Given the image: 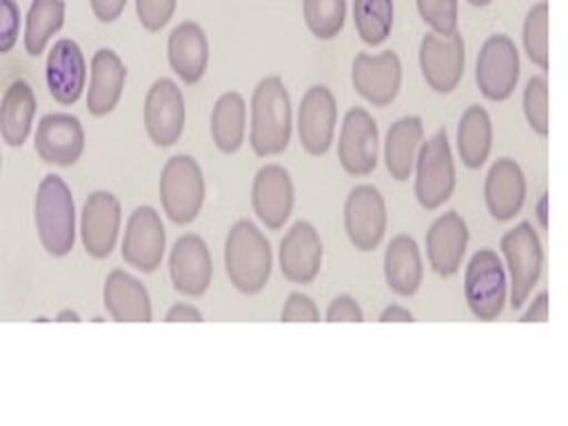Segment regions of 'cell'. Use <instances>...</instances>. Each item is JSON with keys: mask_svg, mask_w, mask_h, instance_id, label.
<instances>
[{"mask_svg": "<svg viewBox=\"0 0 568 426\" xmlns=\"http://www.w3.org/2000/svg\"><path fill=\"white\" fill-rule=\"evenodd\" d=\"M293 131V109L280 75L257 82L251 98V149L255 155H277L286 151Z\"/></svg>", "mask_w": 568, "mask_h": 426, "instance_id": "1", "label": "cell"}, {"mask_svg": "<svg viewBox=\"0 0 568 426\" xmlns=\"http://www.w3.org/2000/svg\"><path fill=\"white\" fill-rule=\"evenodd\" d=\"M224 266L235 291L257 295L273 271V251L266 235L251 222L237 220L224 244Z\"/></svg>", "mask_w": 568, "mask_h": 426, "instance_id": "2", "label": "cell"}, {"mask_svg": "<svg viewBox=\"0 0 568 426\" xmlns=\"http://www.w3.org/2000/svg\"><path fill=\"white\" fill-rule=\"evenodd\" d=\"M33 217L42 248L53 257L69 255L75 244V204L60 175L49 173L38 184Z\"/></svg>", "mask_w": 568, "mask_h": 426, "instance_id": "3", "label": "cell"}, {"mask_svg": "<svg viewBox=\"0 0 568 426\" xmlns=\"http://www.w3.org/2000/svg\"><path fill=\"white\" fill-rule=\"evenodd\" d=\"M206 186L200 164L186 155L178 153L166 160L160 173V204L173 224H191L204 204Z\"/></svg>", "mask_w": 568, "mask_h": 426, "instance_id": "4", "label": "cell"}, {"mask_svg": "<svg viewBox=\"0 0 568 426\" xmlns=\"http://www.w3.org/2000/svg\"><path fill=\"white\" fill-rule=\"evenodd\" d=\"M455 189V162L446 129L422 142L415 160V197L422 209L435 211L450 200Z\"/></svg>", "mask_w": 568, "mask_h": 426, "instance_id": "5", "label": "cell"}, {"mask_svg": "<svg viewBox=\"0 0 568 426\" xmlns=\"http://www.w3.org/2000/svg\"><path fill=\"white\" fill-rule=\"evenodd\" d=\"M499 248L510 271V306L519 308L539 282L544 248L530 222H519L501 235Z\"/></svg>", "mask_w": 568, "mask_h": 426, "instance_id": "6", "label": "cell"}, {"mask_svg": "<svg viewBox=\"0 0 568 426\" xmlns=\"http://www.w3.org/2000/svg\"><path fill=\"white\" fill-rule=\"evenodd\" d=\"M464 295L477 320L490 322L504 311L506 271L493 248H479L464 273Z\"/></svg>", "mask_w": 568, "mask_h": 426, "instance_id": "7", "label": "cell"}, {"mask_svg": "<svg viewBox=\"0 0 568 426\" xmlns=\"http://www.w3.org/2000/svg\"><path fill=\"white\" fill-rule=\"evenodd\" d=\"M519 80V53L515 42L504 36H490L475 62V82L484 98L493 102H504L513 95Z\"/></svg>", "mask_w": 568, "mask_h": 426, "instance_id": "8", "label": "cell"}, {"mask_svg": "<svg viewBox=\"0 0 568 426\" xmlns=\"http://www.w3.org/2000/svg\"><path fill=\"white\" fill-rule=\"evenodd\" d=\"M142 115L149 140L162 149L173 146L180 140L186 122V106L180 87L169 78L155 80L144 95Z\"/></svg>", "mask_w": 568, "mask_h": 426, "instance_id": "9", "label": "cell"}, {"mask_svg": "<svg viewBox=\"0 0 568 426\" xmlns=\"http://www.w3.org/2000/svg\"><path fill=\"white\" fill-rule=\"evenodd\" d=\"M464 38L453 33L430 31L419 42V69L426 84L435 93H450L464 75Z\"/></svg>", "mask_w": 568, "mask_h": 426, "instance_id": "10", "label": "cell"}, {"mask_svg": "<svg viewBox=\"0 0 568 426\" xmlns=\"http://www.w3.org/2000/svg\"><path fill=\"white\" fill-rule=\"evenodd\" d=\"M344 231L357 251H373L386 233V202L373 184H357L344 202Z\"/></svg>", "mask_w": 568, "mask_h": 426, "instance_id": "11", "label": "cell"}, {"mask_svg": "<svg viewBox=\"0 0 568 426\" xmlns=\"http://www.w3.org/2000/svg\"><path fill=\"white\" fill-rule=\"evenodd\" d=\"M337 158L348 175H368L377 166L379 133L377 122L366 109L353 106L346 111L337 140Z\"/></svg>", "mask_w": 568, "mask_h": 426, "instance_id": "12", "label": "cell"}, {"mask_svg": "<svg viewBox=\"0 0 568 426\" xmlns=\"http://www.w3.org/2000/svg\"><path fill=\"white\" fill-rule=\"evenodd\" d=\"M166 233L164 224L153 206H138L124 229L122 257L140 273H153L164 257Z\"/></svg>", "mask_w": 568, "mask_h": 426, "instance_id": "13", "label": "cell"}, {"mask_svg": "<svg viewBox=\"0 0 568 426\" xmlns=\"http://www.w3.org/2000/svg\"><path fill=\"white\" fill-rule=\"evenodd\" d=\"M351 80L359 98L373 106H388L402 87V62L395 51L357 53L351 67Z\"/></svg>", "mask_w": 568, "mask_h": 426, "instance_id": "14", "label": "cell"}, {"mask_svg": "<svg viewBox=\"0 0 568 426\" xmlns=\"http://www.w3.org/2000/svg\"><path fill=\"white\" fill-rule=\"evenodd\" d=\"M122 220V204L109 191H93L87 195L80 217V237L84 251L95 257L104 260L113 253Z\"/></svg>", "mask_w": 568, "mask_h": 426, "instance_id": "15", "label": "cell"}, {"mask_svg": "<svg viewBox=\"0 0 568 426\" xmlns=\"http://www.w3.org/2000/svg\"><path fill=\"white\" fill-rule=\"evenodd\" d=\"M337 102L326 84H313L297 109V135L306 153L324 155L335 135Z\"/></svg>", "mask_w": 568, "mask_h": 426, "instance_id": "16", "label": "cell"}, {"mask_svg": "<svg viewBox=\"0 0 568 426\" xmlns=\"http://www.w3.org/2000/svg\"><path fill=\"white\" fill-rule=\"evenodd\" d=\"M251 204L268 231H280L295 206V186L288 171L280 164L262 166L253 178Z\"/></svg>", "mask_w": 568, "mask_h": 426, "instance_id": "17", "label": "cell"}, {"mask_svg": "<svg viewBox=\"0 0 568 426\" xmlns=\"http://www.w3.org/2000/svg\"><path fill=\"white\" fill-rule=\"evenodd\" d=\"M169 277L178 293L186 297H200L209 291L213 277V260L206 242L186 233L178 237L169 255Z\"/></svg>", "mask_w": 568, "mask_h": 426, "instance_id": "18", "label": "cell"}, {"mask_svg": "<svg viewBox=\"0 0 568 426\" xmlns=\"http://www.w3.org/2000/svg\"><path fill=\"white\" fill-rule=\"evenodd\" d=\"M36 153L53 166H73L84 153V129L71 113H47L36 129Z\"/></svg>", "mask_w": 568, "mask_h": 426, "instance_id": "19", "label": "cell"}, {"mask_svg": "<svg viewBox=\"0 0 568 426\" xmlns=\"http://www.w3.org/2000/svg\"><path fill=\"white\" fill-rule=\"evenodd\" d=\"M322 240L317 229L300 220L295 222L280 242V271L293 284H311L322 266Z\"/></svg>", "mask_w": 568, "mask_h": 426, "instance_id": "20", "label": "cell"}, {"mask_svg": "<svg viewBox=\"0 0 568 426\" xmlns=\"http://www.w3.org/2000/svg\"><path fill=\"white\" fill-rule=\"evenodd\" d=\"M44 80L51 98L62 104H75L84 91L87 64L80 47L71 38H60L49 55L44 67Z\"/></svg>", "mask_w": 568, "mask_h": 426, "instance_id": "21", "label": "cell"}, {"mask_svg": "<svg viewBox=\"0 0 568 426\" xmlns=\"http://www.w3.org/2000/svg\"><path fill=\"white\" fill-rule=\"evenodd\" d=\"M468 244V226L457 211H446L433 220L426 231V255L430 268L439 277H450L459 271Z\"/></svg>", "mask_w": 568, "mask_h": 426, "instance_id": "22", "label": "cell"}, {"mask_svg": "<svg viewBox=\"0 0 568 426\" xmlns=\"http://www.w3.org/2000/svg\"><path fill=\"white\" fill-rule=\"evenodd\" d=\"M484 200L493 220H513L526 200V178L513 158H499L484 182Z\"/></svg>", "mask_w": 568, "mask_h": 426, "instance_id": "23", "label": "cell"}, {"mask_svg": "<svg viewBox=\"0 0 568 426\" xmlns=\"http://www.w3.org/2000/svg\"><path fill=\"white\" fill-rule=\"evenodd\" d=\"M166 60L184 84H197L209 67V38L197 22L178 24L166 40Z\"/></svg>", "mask_w": 568, "mask_h": 426, "instance_id": "24", "label": "cell"}, {"mask_svg": "<svg viewBox=\"0 0 568 426\" xmlns=\"http://www.w3.org/2000/svg\"><path fill=\"white\" fill-rule=\"evenodd\" d=\"M126 80V67L122 58L111 49H98L91 58V80L87 87V109L91 115L102 118L109 115L124 89Z\"/></svg>", "mask_w": 568, "mask_h": 426, "instance_id": "25", "label": "cell"}, {"mask_svg": "<svg viewBox=\"0 0 568 426\" xmlns=\"http://www.w3.org/2000/svg\"><path fill=\"white\" fill-rule=\"evenodd\" d=\"M102 300L106 313L115 322H151L153 317L149 291L122 268H113L106 275Z\"/></svg>", "mask_w": 568, "mask_h": 426, "instance_id": "26", "label": "cell"}, {"mask_svg": "<svg viewBox=\"0 0 568 426\" xmlns=\"http://www.w3.org/2000/svg\"><path fill=\"white\" fill-rule=\"evenodd\" d=\"M384 277L393 293L410 297L419 291L424 277V264L417 248V242L402 233L395 235L384 253Z\"/></svg>", "mask_w": 568, "mask_h": 426, "instance_id": "27", "label": "cell"}, {"mask_svg": "<svg viewBox=\"0 0 568 426\" xmlns=\"http://www.w3.org/2000/svg\"><path fill=\"white\" fill-rule=\"evenodd\" d=\"M424 142V124L417 115L399 118L390 124L384 142V162L397 182H404L410 178L419 146Z\"/></svg>", "mask_w": 568, "mask_h": 426, "instance_id": "28", "label": "cell"}, {"mask_svg": "<svg viewBox=\"0 0 568 426\" xmlns=\"http://www.w3.org/2000/svg\"><path fill=\"white\" fill-rule=\"evenodd\" d=\"M36 118V93L27 80H13L0 100V135L7 146H22Z\"/></svg>", "mask_w": 568, "mask_h": 426, "instance_id": "29", "label": "cell"}, {"mask_svg": "<svg viewBox=\"0 0 568 426\" xmlns=\"http://www.w3.org/2000/svg\"><path fill=\"white\" fill-rule=\"evenodd\" d=\"M493 146V122L484 106L470 104L457 124V151L468 169H479Z\"/></svg>", "mask_w": 568, "mask_h": 426, "instance_id": "30", "label": "cell"}, {"mask_svg": "<svg viewBox=\"0 0 568 426\" xmlns=\"http://www.w3.org/2000/svg\"><path fill=\"white\" fill-rule=\"evenodd\" d=\"M246 129V104L240 93L226 91L222 93L211 111V138L217 151L231 155L244 142Z\"/></svg>", "mask_w": 568, "mask_h": 426, "instance_id": "31", "label": "cell"}, {"mask_svg": "<svg viewBox=\"0 0 568 426\" xmlns=\"http://www.w3.org/2000/svg\"><path fill=\"white\" fill-rule=\"evenodd\" d=\"M64 0H31L24 20V51L38 58L64 24Z\"/></svg>", "mask_w": 568, "mask_h": 426, "instance_id": "32", "label": "cell"}, {"mask_svg": "<svg viewBox=\"0 0 568 426\" xmlns=\"http://www.w3.org/2000/svg\"><path fill=\"white\" fill-rule=\"evenodd\" d=\"M393 0H353V22L364 44H382L393 29Z\"/></svg>", "mask_w": 568, "mask_h": 426, "instance_id": "33", "label": "cell"}, {"mask_svg": "<svg viewBox=\"0 0 568 426\" xmlns=\"http://www.w3.org/2000/svg\"><path fill=\"white\" fill-rule=\"evenodd\" d=\"M304 22L317 40H333L346 20V0H302Z\"/></svg>", "mask_w": 568, "mask_h": 426, "instance_id": "34", "label": "cell"}, {"mask_svg": "<svg viewBox=\"0 0 568 426\" xmlns=\"http://www.w3.org/2000/svg\"><path fill=\"white\" fill-rule=\"evenodd\" d=\"M524 49L532 64L539 69L548 67V2H535L524 20Z\"/></svg>", "mask_w": 568, "mask_h": 426, "instance_id": "35", "label": "cell"}, {"mask_svg": "<svg viewBox=\"0 0 568 426\" xmlns=\"http://www.w3.org/2000/svg\"><path fill=\"white\" fill-rule=\"evenodd\" d=\"M524 113L528 126L546 138L548 135V84L544 75H532L524 89Z\"/></svg>", "mask_w": 568, "mask_h": 426, "instance_id": "36", "label": "cell"}, {"mask_svg": "<svg viewBox=\"0 0 568 426\" xmlns=\"http://www.w3.org/2000/svg\"><path fill=\"white\" fill-rule=\"evenodd\" d=\"M417 11L433 31H457V0H417Z\"/></svg>", "mask_w": 568, "mask_h": 426, "instance_id": "37", "label": "cell"}, {"mask_svg": "<svg viewBox=\"0 0 568 426\" xmlns=\"http://www.w3.org/2000/svg\"><path fill=\"white\" fill-rule=\"evenodd\" d=\"M175 4L178 0H135V13L146 31L158 33L173 18Z\"/></svg>", "mask_w": 568, "mask_h": 426, "instance_id": "38", "label": "cell"}, {"mask_svg": "<svg viewBox=\"0 0 568 426\" xmlns=\"http://www.w3.org/2000/svg\"><path fill=\"white\" fill-rule=\"evenodd\" d=\"M20 36V7L16 0H0V53H9Z\"/></svg>", "mask_w": 568, "mask_h": 426, "instance_id": "39", "label": "cell"}, {"mask_svg": "<svg viewBox=\"0 0 568 426\" xmlns=\"http://www.w3.org/2000/svg\"><path fill=\"white\" fill-rule=\"evenodd\" d=\"M280 322H320V311L308 295L295 291L286 297Z\"/></svg>", "mask_w": 568, "mask_h": 426, "instance_id": "40", "label": "cell"}, {"mask_svg": "<svg viewBox=\"0 0 568 426\" xmlns=\"http://www.w3.org/2000/svg\"><path fill=\"white\" fill-rule=\"evenodd\" d=\"M326 322H364V313L355 297L337 295L326 308Z\"/></svg>", "mask_w": 568, "mask_h": 426, "instance_id": "41", "label": "cell"}, {"mask_svg": "<svg viewBox=\"0 0 568 426\" xmlns=\"http://www.w3.org/2000/svg\"><path fill=\"white\" fill-rule=\"evenodd\" d=\"M89 4L100 22H115L124 11L126 0H89Z\"/></svg>", "mask_w": 568, "mask_h": 426, "instance_id": "42", "label": "cell"}, {"mask_svg": "<svg viewBox=\"0 0 568 426\" xmlns=\"http://www.w3.org/2000/svg\"><path fill=\"white\" fill-rule=\"evenodd\" d=\"M164 320H166V322H202L204 317H202V313H200L195 306L180 302V304H175V306H171V308L166 311Z\"/></svg>", "mask_w": 568, "mask_h": 426, "instance_id": "43", "label": "cell"}, {"mask_svg": "<svg viewBox=\"0 0 568 426\" xmlns=\"http://www.w3.org/2000/svg\"><path fill=\"white\" fill-rule=\"evenodd\" d=\"M548 320V293H539L530 308L521 315V322H546Z\"/></svg>", "mask_w": 568, "mask_h": 426, "instance_id": "44", "label": "cell"}, {"mask_svg": "<svg viewBox=\"0 0 568 426\" xmlns=\"http://www.w3.org/2000/svg\"><path fill=\"white\" fill-rule=\"evenodd\" d=\"M379 322H413V313L399 304H390L382 311Z\"/></svg>", "mask_w": 568, "mask_h": 426, "instance_id": "45", "label": "cell"}, {"mask_svg": "<svg viewBox=\"0 0 568 426\" xmlns=\"http://www.w3.org/2000/svg\"><path fill=\"white\" fill-rule=\"evenodd\" d=\"M537 220L541 229H548V193H541L537 202Z\"/></svg>", "mask_w": 568, "mask_h": 426, "instance_id": "46", "label": "cell"}, {"mask_svg": "<svg viewBox=\"0 0 568 426\" xmlns=\"http://www.w3.org/2000/svg\"><path fill=\"white\" fill-rule=\"evenodd\" d=\"M55 320H58V322H80V315H78L75 311H69V308H67V311H60V313L55 315Z\"/></svg>", "mask_w": 568, "mask_h": 426, "instance_id": "47", "label": "cell"}, {"mask_svg": "<svg viewBox=\"0 0 568 426\" xmlns=\"http://www.w3.org/2000/svg\"><path fill=\"white\" fill-rule=\"evenodd\" d=\"M473 7H488L493 0H468Z\"/></svg>", "mask_w": 568, "mask_h": 426, "instance_id": "48", "label": "cell"}, {"mask_svg": "<svg viewBox=\"0 0 568 426\" xmlns=\"http://www.w3.org/2000/svg\"><path fill=\"white\" fill-rule=\"evenodd\" d=\"M0 160H2V155H0ZM0 166H2V162H0Z\"/></svg>", "mask_w": 568, "mask_h": 426, "instance_id": "49", "label": "cell"}]
</instances>
